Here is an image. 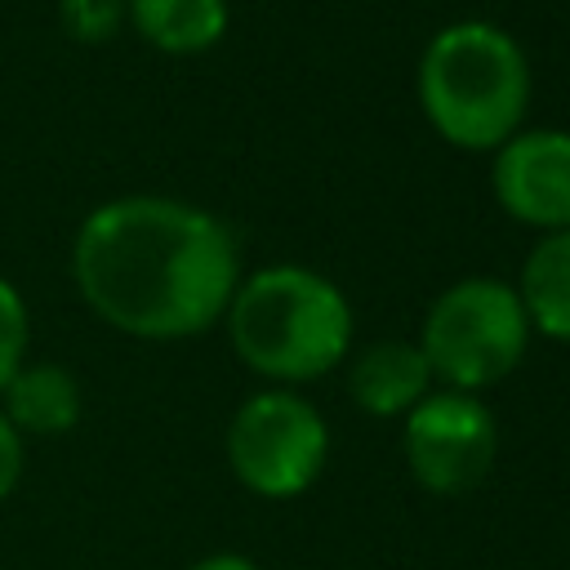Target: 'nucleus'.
I'll return each mask as SVG.
<instances>
[{
	"mask_svg": "<svg viewBox=\"0 0 570 570\" xmlns=\"http://www.w3.org/2000/svg\"><path fill=\"white\" fill-rule=\"evenodd\" d=\"M71 281L94 316L134 338L205 334L240 285L236 236L174 196L94 205L71 240Z\"/></svg>",
	"mask_w": 570,
	"mask_h": 570,
	"instance_id": "nucleus-1",
	"label": "nucleus"
},
{
	"mask_svg": "<svg viewBox=\"0 0 570 570\" xmlns=\"http://www.w3.org/2000/svg\"><path fill=\"white\" fill-rule=\"evenodd\" d=\"M236 356L276 383H307L334 370L352 343V307L312 267L276 263L236 285L227 303Z\"/></svg>",
	"mask_w": 570,
	"mask_h": 570,
	"instance_id": "nucleus-2",
	"label": "nucleus"
},
{
	"mask_svg": "<svg viewBox=\"0 0 570 570\" xmlns=\"http://www.w3.org/2000/svg\"><path fill=\"white\" fill-rule=\"evenodd\" d=\"M419 102L445 142L468 151L503 147L530 107L521 45L490 22H454L436 31L419 62Z\"/></svg>",
	"mask_w": 570,
	"mask_h": 570,
	"instance_id": "nucleus-3",
	"label": "nucleus"
},
{
	"mask_svg": "<svg viewBox=\"0 0 570 570\" xmlns=\"http://www.w3.org/2000/svg\"><path fill=\"white\" fill-rule=\"evenodd\" d=\"M530 343V316L512 285L468 276L450 285L423 316L419 352L454 392H481L517 370Z\"/></svg>",
	"mask_w": 570,
	"mask_h": 570,
	"instance_id": "nucleus-4",
	"label": "nucleus"
},
{
	"mask_svg": "<svg viewBox=\"0 0 570 570\" xmlns=\"http://www.w3.org/2000/svg\"><path fill=\"white\" fill-rule=\"evenodd\" d=\"M330 450V428L312 401L272 387L249 396L227 423V463L236 481L263 499H294L303 494Z\"/></svg>",
	"mask_w": 570,
	"mask_h": 570,
	"instance_id": "nucleus-5",
	"label": "nucleus"
},
{
	"mask_svg": "<svg viewBox=\"0 0 570 570\" xmlns=\"http://www.w3.org/2000/svg\"><path fill=\"white\" fill-rule=\"evenodd\" d=\"M499 454L494 414L472 392H428L405 414V463L432 494L476 490Z\"/></svg>",
	"mask_w": 570,
	"mask_h": 570,
	"instance_id": "nucleus-6",
	"label": "nucleus"
},
{
	"mask_svg": "<svg viewBox=\"0 0 570 570\" xmlns=\"http://www.w3.org/2000/svg\"><path fill=\"white\" fill-rule=\"evenodd\" d=\"M494 196L499 205L530 227L561 232L570 227V134L561 129H517L494 147Z\"/></svg>",
	"mask_w": 570,
	"mask_h": 570,
	"instance_id": "nucleus-7",
	"label": "nucleus"
},
{
	"mask_svg": "<svg viewBox=\"0 0 570 570\" xmlns=\"http://www.w3.org/2000/svg\"><path fill=\"white\" fill-rule=\"evenodd\" d=\"M428 383H432L428 356L419 352V343H401V338L370 343L347 365V392L374 419L410 414L428 396Z\"/></svg>",
	"mask_w": 570,
	"mask_h": 570,
	"instance_id": "nucleus-8",
	"label": "nucleus"
},
{
	"mask_svg": "<svg viewBox=\"0 0 570 570\" xmlns=\"http://www.w3.org/2000/svg\"><path fill=\"white\" fill-rule=\"evenodd\" d=\"M85 396L67 365L27 361L0 392V414L18 428V436H62L80 423Z\"/></svg>",
	"mask_w": 570,
	"mask_h": 570,
	"instance_id": "nucleus-9",
	"label": "nucleus"
},
{
	"mask_svg": "<svg viewBox=\"0 0 570 570\" xmlns=\"http://www.w3.org/2000/svg\"><path fill=\"white\" fill-rule=\"evenodd\" d=\"M125 22L151 49L191 58L223 40L227 0H125Z\"/></svg>",
	"mask_w": 570,
	"mask_h": 570,
	"instance_id": "nucleus-10",
	"label": "nucleus"
},
{
	"mask_svg": "<svg viewBox=\"0 0 570 570\" xmlns=\"http://www.w3.org/2000/svg\"><path fill=\"white\" fill-rule=\"evenodd\" d=\"M530 325L557 343H570V227L548 232L525 267H521V289H517Z\"/></svg>",
	"mask_w": 570,
	"mask_h": 570,
	"instance_id": "nucleus-11",
	"label": "nucleus"
},
{
	"mask_svg": "<svg viewBox=\"0 0 570 570\" xmlns=\"http://www.w3.org/2000/svg\"><path fill=\"white\" fill-rule=\"evenodd\" d=\"M58 27L76 45H107L125 27V0H58Z\"/></svg>",
	"mask_w": 570,
	"mask_h": 570,
	"instance_id": "nucleus-12",
	"label": "nucleus"
},
{
	"mask_svg": "<svg viewBox=\"0 0 570 570\" xmlns=\"http://www.w3.org/2000/svg\"><path fill=\"white\" fill-rule=\"evenodd\" d=\"M27 334H31V316L22 289L9 276H0V392L27 365Z\"/></svg>",
	"mask_w": 570,
	"mask_h": 570,
	"instance_id": "nucleus-13",
	"label": "nucleus"
},
{
	"mask_svg": "<svg viewBox=\"0 0 570 570\" xmlns=\"http://www.w3.org/2000/svg\"><path fill=\"white\" fill-rule=\"evenodd\" d=\"M22 463H27L22 436H18V428L0 414V503L18 490V481H22Z\"/></svg>",
	"mask_w": 570,
	"mask_h": 570,
	"instance_id": "nucleus-14",
	"label": "nucleus"
},
{
	"mask_svg": "<svg viewBox=\"0 0 570 570\" xmlns=\"http://www.w3.org/2000/svg\"><path fill=\"white\" fill-rule=\"evenodd\" d=\"M187 570H258V566L249 557H240V552H209V557L191 561Z\"/></svg>",
	"mask_w": 570,
	"mask_h": 570,
	"instance_id": "nucleus-15",
	"label": "nucleus"
}]
</instances>
